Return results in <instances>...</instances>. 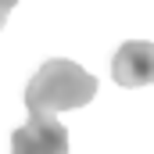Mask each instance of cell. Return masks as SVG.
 Instances as JSON below:
<instances>
[{"label":"cell","mask_w":154,"mask_h":154,"mask_svg":"<svg viewBox=\"0 0 154 154\" xmlns=\"http://www.w3.org/2000/svg\"><path fill=\"white\" fill-rule=\"evenodd\" d=\"M14 4H18V0H0V29H4V22H7V14L14 11Z\"/></svg>","instance_id":"4"},{"label":"cell","mask_w":154,"mask_h":154,"mask_svg":"<svg viewBox=\"0 0 154 154\" xmlns=\"http://www.w3.org/2000/svg\"><path fill=\"white\" fill-rule=\"evenodd\" d=\"M11 154H68V129L47 111H29V122L11 133Z\"/></svg>","instance_id":"2"},{"label":"cell","mask_w":154,"mask_h":154,"mask_svg":"<svg viewBox=\"0 0 154 154\" xmlns=\"http://www.w3.org/2000/svg\"><path fill=\"white\" fill-rule=\"evenodd\" d=\"M93 97H97V79L68 57L47 61L25 86V108L29 111H47V115L82 108Z\"/></svg>","instance_id":"1"},{"label":"cell","mask_w":154,"mask_h":154,"mask_svg":"<svg viewBox=\"0 0 154 154\" xmlns=\"http://www.w3.org/2000/svg\"><path fill=\"white\" fill-rule=\"evenodd\" d=\"M111 75L118 86H147L151 82V43L147 39H129L111 61Z\"/></svg>","instance_id":"3"}]
</instances>
